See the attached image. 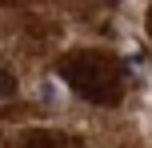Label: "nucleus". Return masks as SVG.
I'll list each match as a JSON object with an SVG mask.
<instances>
[{
	"label": "nucleus",
	"instance_id": "2",
	"mask_svg": "<svg viewBox=\"0 0 152 148\" xmlns=\"http://www.w3.org/2000/svg\"><path fill=\"white\" fill-rule=\"evenodd\" d=\"M20 148H60V136H48V132H28Z\"/></svg>",
	"mask_w": 152,
	"mask_h": 148
},
{
	"label": "nucleus",
	"instance_id": "3",
	"mask_svg": "<svg viewBox=\"0 0 152 148\" xmlns=\"http://www.w3.org/2000/svg\"><path fill=\"white\" fill-rule=\"evenodd\" d=\"M16 96V76L8 68H0V100H12Z\"/></svg>",
	"mask_w": 152,
	"mask_h": 148
},
{
	"label": "nucleus",
	"instance_id": "1",
	"mask_svg": "<svg viewBox=\"0 0 152 148\" xmlns=\"http://www.w3.org/2000/svg\"><path fill=\"white\" fill-rule=\"evenodd\" d=\"M60 76L72 84V92H80L92 104H116L120 100V68L104 52H72V56H64Z\"/></svg>",
	"mask_w": 152,
	"mask_h": 148
}]
</instances>
